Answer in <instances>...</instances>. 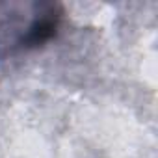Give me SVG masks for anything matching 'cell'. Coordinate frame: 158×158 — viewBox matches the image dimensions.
<instances>
[{"mask_svg": "<svg viewBox=\"0 0 158 158\" xmlns=\"http://www.w3.org/2000/svg\"><path fill=\"white\" fill-rule=\"evenodd\" d=\"M61 21V10L56 4H37V10L30 21V24L24 28L23 35L17 39L15 47L21 50L37 48L45 43H48L60 28Z\"/></svg>", "mask_w": 158, "mask_h": 158, "instance_id": "1", "label": "cell"}]
</instances>
